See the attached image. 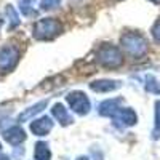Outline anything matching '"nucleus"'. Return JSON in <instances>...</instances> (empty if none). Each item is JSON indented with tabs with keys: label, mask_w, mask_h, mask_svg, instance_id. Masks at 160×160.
Segmentation results:
<instances>
[{
	"label": "nucleus",
	"mask_w": 160,
	"mask_h": 160,
	"mask_svg": "<svg viewBox=\"0 0 160 160\" xmlns=\"http://www.w3.org/2000/svg\"><path fill=\"white\" fill-rule=\"evenodd\" d=\"M122 45L125 51L133 58H141L148 53V40L138 32H128L122 37Z\"/></svg>",
	"instance_id": "obj_1"
},
{
	"label": "nucleus",
	"mask_w": 160,
	"mask_h": 160,
	"mask_svg": "<svg viewBox=\"0 0 160 160\" xmlns=\"http://www.w3.org/2000/svg\"><path fill=\"white\" fill-rule=\"evenodd\" d=\"M32 32H34V37L37 40H51L61 32V22L53 19V18L38 19L34 24Z\"/></svg>",
	"instance_id": "obj_2"
},
{
	"label": "nucleus",
	"mask_w": 160,
	"mask_h": 160,
	"mask_svg": "<svg viewBox=\"0 0 160 160\" xmlns=\"http://www.w3.org/2000/svg\"><path fill=\"white\" fill-rule=\"evenodd\" d=\"M98 61L104 66V68H109V69L118 68V66L122 64V53H120V50L115 48V47L104 45L98 51Z\"/></svg>",
	"instance_id": "obj_3"
},
{
	"label": "nucleus",
	"mask_w": 160,
	"mask_h": 160,
	"mask_svg": "<svg viewBox=\"0 0 160 160\" xmlns=\"http://www.w3.org/2000/svg\"><path fill=\"white\" fill-rule=\"evenodd\" d=\"M68 102L71 106V109L80 115H85L88 111H90V101L87 98L85 93L82 91H74L68 96Z\"/></svg>",
	"instance_id": "obj_4"
},
{
	"label": "nucleus",
	"mask_w": 160,
	"mask_h": 160,
	"mask_svg": "<svg viewBox=\"0 0 160 160\" xmlns=\"http://www.w3.org/2000/svg\"><path fill=\"white\" fill-rule=\"evenodd\" d=\"M19 53L13 47H3L0 50V72H8L16 66Z\"/></svg>",
	"instance_id": "obj_5"
},
{
	"label": "nucleus",
	"mask_w": 160,
	"mask_h": 160,
	"mask_svg": "<svg viewBox=\"0 0 160 160\" xmlns=\"http://www.w3.org/2000/svg\"><path fill=\"white\" fill-rule=\"evenodd\" d=\"M112 118H114V122H122V125H125V127L135 125L136 120H138L135 111H131V109H128V108H127V109H122V108H120V109L112 115Z\"/></svg>",
	"instance_id": "obj_6"
},
{
	"label": "nucleus",
	"mask_w": 160,
	"mask_h": 160,
	"mask_svg": "<svg viewBox=\"0 0 160 160\" xmlns=\"http://www.w3.org/2000/svg\"><path fill=\"white\" fill-rule=\"evenodd\" d=\"M51 128H53V122L48 117H42L38 120H34V122L31 123V131L37 136H45Z\"/></svg>",
	"instance_id": "obj_7"
},
{
	"label": "nucleus",
	"mask_w": 160,
	"mask_h": 160,
	"mask_svg": "<svg viewBox=\"0 0 160 160\" xmlns=\"http://www.w3.org/2000/svg\"><path fill=\"white\" fill-rule=\"evenodd\" d=\"M3 138L7 139V142H10V144L15 146V144L22 142V141L26 139V135H24V131H22L19 127H11L10 130H7V131H5Z\"/></svg>",
	"instance_id": "obj_8"
},
{
	"label": "nucleus",
	"mask_w": 160,
	"mask_h": 160,
	"mask_svg": "<svg viewBox=\"0 0 160 160\" xmlns=\"http://www.w3.org/2000/svg\"><path fill=\"white\" fill-rule=\"evenodd\" d=\"M91 90H95V91H114L117 88L122 87V83L120 82H115V80H99V82H93L90 83Z\"/></svg>",
	"instance_id": "obj_9"
},
{
	"label": "nucleus",
	"mask_w": 160,
	"mask_h": 160,
	"mask_svg": "<svg viewBox=\"0 0 160 160\" xmlns=\"http://www.w3.org/2000/svg\"><path fill=\"white\" fill-rule=\"evenodd\" d=\"M53 115L58 118V122H59L61 125H69V123H72V117H71V114L68 112V109H64L62 104H56L55 108H53Z\"/></svg>",
	"instance_id": "obj_10"
},
{
	"label": "nucleus",
	"mask_w": 160,
	"mask_h": 160,
	"mask_svg": "<svg viewBox=\"0 0 160 160\" xmlns=\"http://www.w3.org/2000/svg\"><path fill=\"white\" fill-rule=\"evenodd\" d=\"M47 106V101H40V102H37V104H34L32 108H29L28 111H24L21 115H19V118L18 120H21V122H24V120H29L31 117H34L35 114H38V112H42V109Z\"/></svg>",
	"instance_id": "obj_11"
},
{
	"label": "nucleus",
	"mask_w": 160,
	"mask_h": 160,
	"mask_svg": "<svg viewBox=\"0 0 160 160\" xmlns=\"http://www.w3.org/2000/svg\"><path fill=\"white\" fill-rule=\"evenodd\" d=\"M34 157H35V160H50L51 152H50V149H48V146H47L45 142H37Z\"/></svg>",
	"instance_id": "obj_12"
},
{
	"label": "nucleus",
	"mask_w": 160,
	"mask_h": 160,
	"mask_svg": "<svg viewBox=\"0 0 160 160\" xmlns=\"http://www.w3.org/2000/svg\"><path fill=\"white\" fill-rule=\"evenodd\" d=\"M152 138L158 139L160 138V101L155 102V123L152 130Z\"/></svg>",
	"instance_id": "obj_13"
},
{
	"label": "nucleus",
	"mask_w": 160,
	"mask_h": 160,
	"mask_svg": "<svg viewBox=\"0 0 160 160\" xmlns=\"http://www.w3.org/2000/svg\"><path fill=\"white\" fill-rule=\"evenodd\" d=\"M7 19L10 21V28H15L19 24V15L11 5H7Z\"/></svg>",
	"instance_id": "obj_14"
},
{
	"label": "nucleus",
	"mask_w": 160,
	"mask_h": 160,
	"mask_svg": "<svg viewBox=\"0 0 160 160\" xmlns=\"http://www.w3.org/2000/svg\"><path fill=\"white\" fill-rule=\"evenodd\" d=\"M146 90L155 93V95H160V83H157V80L154 77H148V85H146Z\"/></svg>",
	"instance_id": "obj_15"
},
{
	"label": "nucleus",
	"mask_w": 160,
	"mask_h": 160,
	"mask_svg": "<svg viewBox=\"0 0 160 160\" xmlns=\"http://www.w3.org/2000/svg\"><path fill=\"white\" fill-rule=\"evenodd\" d=\"M59 3H61V0H42V2H40V8L42 10H53V8L59 7Z\"/></svg>",
	"instance_id": "obj_16"
},
{
	"label": "nucleus",
	"mask_w": 160,
	"mask_h": 160,
	"mask_svg": "<svg viewBox=\"0 0 160 160\" xmlns=\"http://www.w3.org/2000/svg\"><path fill=\"white\" fill-rule=\"evenodd\" d=\"M34 3V0H21V3H19V8L21 11L24 13V15H29L31 13V7Z\"/></svg>",
	"instance_id": "obj_17"
},
{
	"label": "nucleus",
	"mask_w": 160,
	"mask_h": 160,
	"mask_svg": "<svg viewBox=\"0 0 160 160\" xmlns=\"http://www.w3.org/2000/svg\"><path fill=\"white\" fill-rule=\"evenodd\" d=\"M152 37H154V40L157 43H160V19H157V22L152 28Z\"/></svg>",
	"instance_id": "obj_18"
},
{
	"label": "nucleus",
	"mask_w": 160,
	"mask_h": 160,
	"mask_svg": "<svg viewBox=\"0 0 160 160\" xmlns=\"http://www.w3.org/2000/svg\"><path fill=\"white\" fill-rule=\"evenodd\" d=\"M0 160H10L7 155H0Z\"/></svg>",
	"instance_id": "obj_19"
},
{
	"label": "nucleus",
	"mask_w": 160,
	"mask_h": 160,
	"mask_svg": "<svg viewBox=\"0 0 160 160\" xmlns=\"http://www.w3.org/2000/svg\"><path fill=\"white\" fill-rule=\"evenodd\" d=\"M152 3H160V0H151Z\"/></svg>",
	"instance_id": "obj_20"
},
{
	"label": "nucleus",
	"mask_w": 160,
	"mask_h": 160,
	"mask_svg": "<svg viewBox=\"0 0 160 160\" xmlns=\"http://www.w3.org/2000/svg\"><path fill=\"white\" fill-rule=\"evenodd\" d=\"M77 160H88L87 157H80V158H77Z\"/></svg>",
	"instance_id": "obj_21"
},
{
	"label": "nucleus",
	"mask_w": 160,
	"mask_h": 160,
	"mask_svg": "<svg viewBox=\"0 0 160 160\" xmlns=\"http://www.w3.org/2000/svg\"><path fill=\"white\" fill-rule=\"evenodd\" d=\"M0 26H2V21H0Z\"/></svg>",
	"instance_id": "obj_22"
}]
</instances>
